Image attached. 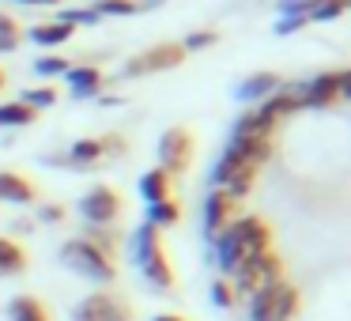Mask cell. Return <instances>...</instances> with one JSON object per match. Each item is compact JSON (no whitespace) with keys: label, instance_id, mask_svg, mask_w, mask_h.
Segmentation results:
<instances>
[{"label":"cell","instance_id":"obj_1","mask_svg":"<svg viewBox=\"0 0 351 321\" xmlns=\"http://www.w3.org/2000/svg\"><path fill=\"white\" fill-rule=\"evenodd\" d=\"M212 242H215V265L223 268V276H234V268L242 261L268 250L272 230H268V223L261 215H234Z\"/></svg>","mask_w":351,"mask_h":321},{"label":"cell","instance_id":"obj_2","mask_svg":"<svg viewBox=\"0 0 351 321\" xmlns=\"http://www.w3.org/2000/svg\"><path fill=\"white\" fill-rule=\"evenodd\" d=\"M132 265L144 272V280L152 283L155 291L174 287V268H170L167 253H162V242H159V230H155L152 223L136 227V235H132Z\"/></svg>","mask_w":351,"mask_h":321},{"label":"cell","instance_id":"obj_3","mask_svg":"<svg viewBox=\"0 0 351 321\" xmlns=\"http://www.w3.org/2000/svg\"><path fill=\"white\" fill-rule=\"evenodd\" d=\"M61 261L72 268V272L87 276V280H95V283H110L117 276L114 257L102 253L99 246L87 242V238H69V242L61 246Z\"/></svg>","mask_w":351,"mask_h":321},{"label":"cell","instance_id":"obj_4","mask_svg":"<svg viewBox=\"0 0 351 321\" xmlns=\"http://www.w3.org/2000/svg\"><path fill=\"white\" fill-rule=\"evenodd\" d=\"M257 170H261L257 163L242 159V155H234V152H223V159L215 163V170H212V189H227L234 200H242L245 193L253 189Z\"/></svg>","mask_w":351,"mask_h":321},{"label":"cell","instance_id":"obj_5","mask_svg":"<svg viewBox=\"0 0 351 321\" xmlns=\"http://www.w3.org/2000/svg\"><path fill=\"white\" fill-rule=\"evenodd\" d=\"M272 280H283V261L272 250H265V253H257V257L242 261L234 268V283L230 287H234V295H253L257 287H265Z\"/></svg>","mask_w":351,"mask_h":321},{"label":"cell","instance_id":"obj_6","mask_svg":"<svg viewBox=\"0 0 351 321\" xmlns=\"http://www.w3.org/2000/svg\"><path fill=\"white\" fill-rule=\"evenodd\" d=\"M348 87H351V76L343 69L317 72L313 80L298 84V102H302V106H310V110H325V106H332L336 99H343V95H348Z\"/></svg>","mask_w":351,"mask_h":321},{"label":"cell","instance_id":"obj_7","mask_svg":"<svg viewBox=\"0 0 351 321\" xmlns=\"http://www.w3.org/2000/svg\"><path fill=\"white\" fill-rule=\"evenodd\" d=\"M80 215H84L91 227H110V223L121 215V197H117V189H110V185H95V189L80 200Z\"/></svg>","mask_w":351,"mask_h":321},{"label":"cell","instance_id":"obj_8","mask_svg":"<svg viewBox=\"0 0 351 321\" xmlns=\"http://www.w3.org/2000/svg\"><path fill=\"white\" fill-rule=\"evenodd\" d=\"M193 163V136L189 129H167L159 140V167L167 174H182Z\"/></svg>","mask_w":351,"mask_h":321},{"label":"cell","instance_id":"obj_9","mask_svg":"<svg viewBox=\"0 0 351 321\" xmlns=\"http://www.w3.org/2000/svg\"><path fill=\"white\" fill-rule=\"evenodd\" d=\"M72 321H132V313L121 298L106 295V291H95V295H87L72 310Z\"/></svg>","mask_w":351,"mask_h":321},{"label":"cell","instance_id":"obj_10","mask_svg":"<svg viewBox=\"0 0 351 321\" xmlns=\"http://www.w3.org/2000/svg\"><path fill=\"white\" fill-rule=\"evenodd\" d=\"M185 61V49L174 46V42H167V46H155L147 49V54L132 57L129 64H125V76H147V72H167V69H178V64Z\"/></svg>","mask_w":351,"mask_h":321},{"label":"cell","instance_id":"obj_11","mask_svg":"<svg viewBox=\"0 0 351 321\" xmlns=\"http://www.w3.org/2000/svg\"><path fill=\"white\" fill-rule=\"evenodd\" d=\"M227 152H234V155H242V159H250V163L261 167V163H268V155H272V136H268V132H253V129L234 125Z\"/></svg>","mask_w":351,"mask_h":321},{"label":"cell","instance_id":"obj_12","mask_svg":"<svg viewBox=\"0 0 351 321\" xmlns=\"http://www.w3.org/2000/svg\"><path fill=\"white\" fill-rule=\"evenodd\" d=\"M234 212H238V200L230 197L227 189H212L204 197V235L215 238L230 219H234Z\"/></svg>","mask_w":351,"mask_h":321},{"label":"cell","instance_id":"obj_13","mask_svg":"<svg viewBox=\"0 0 351 321\" xmlns=\"http://www.w3.org/2000/svg\"><path fill=\"white\" fill-rule=\"evenodd\" d=\"M272 91H280V76H276V72H253L250 80H242V84L234 87V95L242 102H265Z\"/></svg>","mask_w":351,"mask_h":321},{"label":"cell","instance_id":"obj_14","mask_svg":"<svg viewBox=\"0 0 351 321\" xmlns=\"http://www.w3.org/2000/svg\"><path fill=\"white\" fill-rule=\"evenodd\" d=\"M64 80H69V87H72L76 99H95V95L102 91V72L91 69V64H76V69H69Z\"/></svg>","mask_w":351,"mask_h":321},{"label":"cell","instance_id":"obj_15","mask_svg":"<svg viewBox=\"0 0 351 321\" xmlns=\"http://www.w3.org/2000/svg\"><path fill=\"white\" fill-rule=\"evenodd\" d=\"M0 200L8 204H31L34 200V185L23 174H12V170H0Z\"/></svg>","mask_w":351,"mask_h":321},{"label":"cell","instance_id":"obj_16","mask_svg":"<svg viewBox=\"0 0 351 321\" xmlns=\"http://www.w3.org/2000/svg\"><path fill=\"white\" fill-rule=\"evenodd\" d=\"M287 280H272V283H265V287H257L250 295V321H268L272 318V306H276V298H280V287Z\"/></svg>","mask_w":351,"mask_h":321},{"label":"cell","instance_id":"obj_17","mask_svg":"<svg viewBox=\"0 0 351 321\" xmlns=\"http://www.w3.org/2000/svg\"><path fill=\"white\" fill-rule=\"evenodd\" d=\"M8 321H49V310L34 295H16L8 302Z\"/></svg>","mask_w":351,"mask_h":321},{"label":"cell","instance_id":"obj_18","mask_svg":"<svg viewBox=\"0 0 351 321\" xmlns=\"http://www.w3.org/2000/svg\"><path fill=\"white\" fill-rule=\"evenodd\" d=\"M140 193H144L147 204H159V200H167V197H170V174H167L162 167L147 170V174L140 178Z\"/></svg>","mask_w":351,"mask_h":321},{"label":"cell","instance_id":"obj_19","mask_svg":"<svg viewBox=\"0 0 351 321\" xmlns=\"http://www.w3.org/2000/svg\"><path fill=\"white\" fill-rule=\"evenodd\" d=\"M27 268V253L19 242L0 235V276H19Z\"/></svg>","mask_w":351,"mask_h":321},{"label":"cell","instance_id":"obj_20","mask_svg":"<svg viewBox=\"0 0 351 321\" xmlns=\"http://www.w3.org/2000/svg\"><path fill=\"white\" fill-rule=\"evenodd\" d=\"M72 31H76V27L61 23V19H53V23H38V27H34L31 38L38 42V46H61V42L72 38Z\"/></svg>","mask_w":351,"mask_h":321},{"label":"cell","instance_id":"obj_21","mask_svg":"<svg viewBox=\"0 0 351 321\" xmlns=\"http://www.w3.org/2000/svg\"><path fill=\"white\" fill-rule=\"evenodd\" d=\"M178 219H182V208H178L174 197L159 200V204H147V223H152L155 230H159V227H174Z\"/></svg>","mask_w":351,"mask_h":321},{"label":"cell","instance_id":"obj_22","mask_svg":"<svg viewBox=\"0 0 351 321\" xmlns=\"http://www.w3.org/2000/svg\"><path fill=\"white\" fill-rule=\"evenodd\" d=\"M34 110L31 106H23V102H4V106H0V125H4V129H23V125H31L34 121Z\"/></svg>","mask_w":351,"mask_h":321},{"label":"cell","instance_id":"obj_23","mask_svg":"<svg viewBox=\"0 0 351 321\" xmlns=\"http://www.w3.org/2000/svg\"><path fill=\"white\" fill-rule=\"evenodd\" d=\"M298 302H302V298H298V287L283 283V287H280V298H276V306H272V318H268V321H291V318L298 313Z\"/></svg>","mask_w":351,"mask_h":321},{"label":"cell","instance_id":"obj_24","mask_svg":"<svg viewBox=\"0 0 351 321\" xmlns=\"http://www.w3.org/2000/svg\"><path fill=\"white\" fill-rule=\"evenodd\" d=\"M102 159V140H76L69 152V163L72 167H91V163Z\"/></svg>","mask_w":351,"mask_h":321},{"label":"cell","instance_id":"obj_25","mask_svg":"<svg viewBox=\"0 0 351 321\" xmlns=\"http://www.w3.org/2000/svg\"><path fill=\"white\" fill-rule=\"evenodd\" d=\"M343 12H348V0H317L310 8V23H328V19H340Z\"/></svg>","mask_w":351,"mask_h":321},{"label":"cell","instance_id":"obj_26","mask_svg":"<svg viewBox=\"0 0 351 321\" xmlns=\"http://www.w3.org/2000/svg\"><path fill=\"white\" fill-rule=\"evenodd\" d=\"M19 102H23V106H31L34 114H38V110H49L57 102V91H53V87H31V91L19 95Z\"/></svg>","mask_w":351,"mask_h":321},{"label":"cell","instance_id":"obj_27","mask_svg":"<svg viewBox=\"0 0 351 321\" xmlns=\"http://www.w3.org/2000/svg\"><path fill=\"white\" fill-rule=\"evenodd\" d=\"M72 64L64 61V57H57V54H49V57H38V61H34V72H38V76H64V72H69Z\"/></svg>","mask_w":351,"mask_h":321},{"label":"cell","instance_id":"obj_28","mask_svg":"<svg viewBox=\"0 0 351 321\" xmlns=\"http://www.w3.org/2000/svg\"><path fill=\"white\" fill-rule=\"evenodd\" d=\"M132 12H136L132 0H99L95 16H132Z\"/></svg>","mask_w":351,"mask_h":321},{"label":"cell","instance_id":"obj_29","mask_svg":"<svg viewBox=\"0 0 351 321\" xmlns=\"http://www.w3.org/2000/svg\"><path fill=\"white\" fill-rule=\"evenodd\" d=\"M57 19H61V23H69V27H80V23H84V27H87V23H99L95 8H64Z\"/></svg>","mask_w":351,"mask_h":321},{"label":"cell","instance_id":"obj_30","mask_svg":"<svg viewBox=\"0 0 351 321\" xmlns=\"http://www.w3.org/2000/svg\"><path fill=\"white\" fill-rule=\"evenodd\" d=\"M215 42H219V34H215V31H193L189 38L182 42V49H185V54H193V49H208V46H215Z\"/></svg>","mask_w":351,"mask_h":321},{"label":"cell","instance_id":"obj_31","mask_svg":"<svg viewBox=\"0 0 351 321\" xmlns=\"http://www.w3.org/2000/svg\"><path fill=\"white\" fill-rule=\"evenodd\" d=\"M212 302L223 306V310H227V306H234V287H230V280H215L212 283Z\"/></svg>","mask_w":351,"mask_h":321},{"label":"cell","instance_id":"obj_32","mask_svg":"<svg viewBox=\"0 0 351 321\" xmlns=\"http://www.w3.org/2000/svg\"><path fill=\"white\" fill-rule=\"evenodd\" d=\"M317 0H280V16H310Z\"/></svg>","mask_w":351,"mask_h":321},{"label":"cell","instance_id":"obj_33","mask_svg":"<svg viewBox=\"0 0 351 321\" xmlns=\"http://www.w3.org/2000/svg\"><path fill=\"white\" fill-rule=\"evenodd\" d=\"M306 23H310L306 16H280V23H276V34H295V31H302Z\"/></svg>","mask_w":351,"mask_h":321},{"label":"cell","instance_id":"obj_34","mask_svg":"<svg viewBox=\"0 0 351 321\" xmlns=\"http://www.w3.org/2000/svg\"><path fill=\"white\" fill-rule=\"evenodd\" d=\"M38 219H42V223H61V219H64V208H61V204H42V208H38Z\"/></svg>","mask_w":351,"mask_h":321},{"label":"cell","instance_id":"obj_35","mask_svg":"<svg viewBox=\"0 0 351 321\" xmlns=\"http://www.w3.org/2000/svg\"><path fill=\"white\" fill-rule=\"evenodd\" d=\"M125 152V140L121 136H106L102 140V155H121Z\"/></svg>","mask_w":351,"mask_h":321},{"label":"cell","instance_id":"obj_36","mask_svg":"<svg viewBox=\"0 0 351 321\" xmlns=\"http://www.w3.org/2000/svg\"><path fill=\"white\" fill-rule=\"evenodd\" d=\"M0 34H16L19 38V23L12 16H4V12H0Z\"/></svg>","mask_w":351,"mask_h":321},{"label":"cell","instance_id":"obj_37","mask_svg":"<svg viewBox=\"0 0 351 321\" xmlns=\"http://www.w3.org/2000/svg\"><path fill=\"white\" fill-rule=\"evenodd\" d=\"M16 46H19L16 34H0V54H8V49H16Z\"/></svg>","mask_w":351,"mask_h":321},{"label":"cell","instance_id":"obj_38","mask_svg":"<svg viewBox=\"0 0 351 321\" xmlns=\"http://www.w3.org/2000/svg\"><path fill=\"white\" fill-rule=\"evenodd\" d=\"M136 12H152V8H162V0H132Z\"/></svg>","mask_w":351,"mask_h":321},{"label":"cell","instance_id":"obj_39","mask_svg":"<svg viewBox=\"0 0 351 321\" xmlns=\"http://www.w3.org/2000/svg\"><path fill=\"white\" fill-rule=\"evenodd\" d=\"M152 321H185V318H178V313H155Z\"/></svg>","mask_w":351,"mask_h":321},{"label":"cell","instance_id":"obj_40","mask_svg":"<svg viewBox=\"0 0 351 321\" xmlns=\"http://www.w3.org/2000/svg\"><path fill=\"white\" fill-rule=\"evenodd\" d=\"M23 4H46L49 8V4H57V0H23Z\"/></svg>","mask_w":351,"mask_h":321},{"label":"cell","instance_id":"obj_41","mask_svg":"<svg viewBox=\"0 0 351 321\" xmlns=\"http://www.w3.org/2000/svg\"><path fill=\"white\" fill-rule=\"evenodd\" d=\"M4 80H8V76H4V69H0V91H4Z\"/></svg>","mask_w":351,"mask_h":321}]
</instances>
